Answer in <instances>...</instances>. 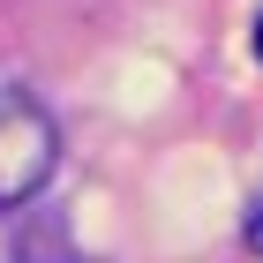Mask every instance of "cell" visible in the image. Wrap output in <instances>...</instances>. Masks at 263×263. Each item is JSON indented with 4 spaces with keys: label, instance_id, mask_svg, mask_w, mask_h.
Wrapping results in <instances>:
<instances>
[{
    "label": "cell",
    "instance_id": "6da1fadb",
    "mask_svg": "<svg viewBox=\"0 0 263 263\" xmlns=\"http://www.w3.org/2000/svg\"><path fill=\"white\" fill-rule=\"evenodd\" d=\"M53 173V121L23 90H0V203L38 196Z\"/></svg>",
    "mask_w": 263,
    "mask_h": 263
},
{
    "label": "cell",
    "instance_id": "7a4b0ae2",
    "mask_svg": "<svg viewBox=\"0 0 263 263\" xmlns=\"http://www.w3.org/2000/svg\"><path fill=\"white\" fill-rule=\"evenodd\" d=\"M256 61H263V15H256Z\"/></svg>",
    "mask_w": 263,
    "mask_h": 263
},
{
    "label": "cell",
    "instance_id": "3957f363",
    "mask_svg": "<svg viewBox=\"0 0 263 263\" xmlns=\"http://www.w3.org/2000/svg\"><path fill=\"white\" fill-rule=\"evenodd\" d=\"M256 248H263V211H256Z\"/></svg>",
    "mask_w": 263,
    "mask_h": 263
}]
</instances>
